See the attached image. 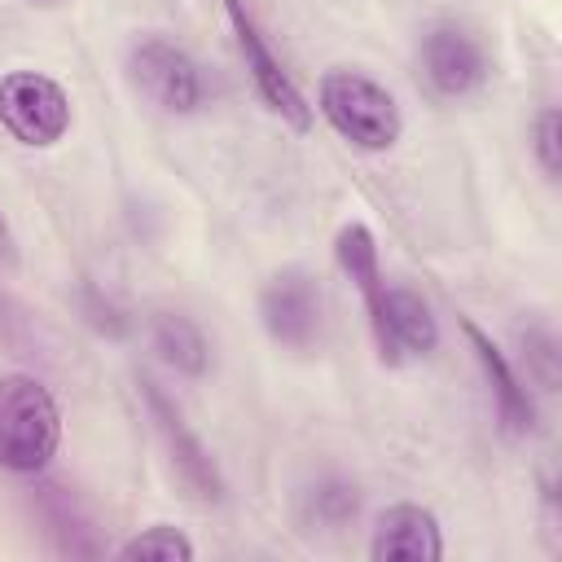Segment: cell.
Masks as SVG:
<instances>
[{
	"label": "cell",
	"instance_id": "cell-1",
	"mask_svg": "<svg viewBox=\"0 0 562 562\" xmlns=\"http://www.w3.org/2000/svg\"><path fill=\"white\" fill-rule=\"evenodd\" d=\"M316 110L321 119L356 149L364 154H386L404 136V114L400 101L364 70L334 66L316 83Z\"/></svg>",
	"mask_w": 562,
	"mask_h": 562
},
{
	"label": "cell",
	"instance_id": "cell-2",
	"mask_svg": "<svg viewBox=\"0 0 562 562\" xmlns=\"http://www.w3.org/2000/svg\"><path fill=\"white\" fill-rule=\"evenodd\" d=\"M61 448V408L31 373H0V470L40 474Z\"/></svg>",
	"mask_w": 562,
	"mask_h": 562
},
{
	"label": "cell",
	"instance_id": "cell-3",
	"mask_svg": "<svg viewBox=\"0 0 562 562\" xmlns=\"http://www.w3.org/2000/svg\"><path fill=\"white\" fill-rule=\"evenodd\" d=\"M136 391H140V404L162 439V452H167V465L180 483V492L198 505H220L224 501V474L215 465V457L206 452V443L193 435V426L184 422V413L176 408V400L154 382V378H136Z\"/></svg>",
	"mask_w": 562,
	"mask_h": 562
},
{
	"label": "cell",
	"instance_id": "cell-4",
	"mask_svg": "<svg viewBox=\"0 0 562 562\" xmlns=\"http://www.w3.org/2000/svg\"><path fill=\"white\" fill-rule=\"evenodd\" d=\"M0 127L26 149H53L70 132V92L44 70H9L0 79Z\"/></svg>",
	"mask_w": 562,
	"mask_h": 562
},
{
	"label": "cell",
	"instance_id": "cell-5",
	"mask_svg": "<svg viewBox=\"0 0 562 562\" xmlns=\"http://www.w3.org/2000/svg\"><path fill=\"white\" fill-rule=\"evenodd\" d=\"M127 79H132V88L149 105H158L167 114H193L206 101L202 66L180 44H171L167 35L132 40V48H127Z\"/></svg>",
	"mask_w": 562,
	"mask_h": 562
},
{
	"label": "cell",
	"instance_id": "cell-6",
	"mask_svg": "<svg viewBox=\"0 0 562 562\" xmlns=\"http://www.w3.org/2000/svg\"><path fill=\"white\" fill-rule=\"evenodd\" d=\"M259 325L285 351H312L325 325V299L316 272L303 263L277 268L259 290Z\"/></svg>",
	"mask_w": 562,
	"mask_h": 562
},
{
	"label": "cell",
	"instance_id": "cell-7",
	"mask_svg": "<svg viewBox=\"0 0 562 562\" xmlns=\"http://www.w3.org/2000/svg\"><path fill=\"white\" fill-rule=\"evenodd\" d=\"M224 13H228V26L237 35V48H241V61H246V75L259 92V101L294 132H307L312 127V105L307 97L299 92V83L290 79V70L281 66V57L272 53V44L263 40L255 13L246 9V0H224Z\"/></svg>",
	"mask_w": 562,
	"mask_h": 562
},
{
	"label": "cell",
	"instance_id": "cell-8",
	"mask_svg": "<svg viewBox=\"0 0 562 562\" xmlns=\"http://www.w3.org/2000/svg\"><path fill=\"white\" fill-rule=\"evenodd\" d=\"M422 70L439 97L461 101V97H474L492 79V57L465 22L443 18V22L426 26V35H422Z\"/></svg>",
	"mask_w": 562,
	"mask_h": 562
},
{
	"label": "cell",
	"instance_id": "cell-9",
	"mask_svg": "<svg viewBox=\"0 0 562 562\" xmlns=\"http://www.w3.org/2000/svg\"><path fill=\"white\" fill-rule=\"evenodd\" d=\"M369 329H373V347L382 364H408V360H426L439 347V321L430 312V303L408 290V285H386L382 299L369 307Z\"/></svg>",
	"mask_w": 562,
	"mask_h": 562
},
{
	"label": "cell",
	"instance_id": "cell-10",
	"mask_svg": "<svg viewBox=\"0 0 562 562\" xmlns=\"http://www.w3.org/2000/svg\"><path fill=\"white\" fill-rule=\"evenodd\" d=\"M31 514H35V527H40L48 553L75 558V562H88V558H101V553H105L88 505H83L66 483L40 479V483L31 487Z\"/></svg>",
	"mask_w": 562,
	"mask_h": 562
},
{
	"label": "cell",
	"instance_id": "cell-11",
	"mask_svg": "<svg viewBox=\"0 0 562 562\" xmlns=\"http://www.w3.org/2000/svg\"><path fill=\"white\" fill-rule=\"evenodd\" d=\"M461 334L479 360V373L492 391V404H496V422L509 439H527L536 430V400L527 391V378H518V369L509 364V356L492 342V334L483 325H474L470 316H461Z\"/></svg>",
	"mask_w": 562,
	"mask_h": 562
},
{
	"label": "cell",
	"instance_id": "cell-12",
	"mask_svg": "<svg viewBox=\"0 0 562 562\" xmlns=\"http://www.w3.org/2000/svg\"><path fill=\"white\" fill-rule=\"evenodd\" d=\"M369 558L373 562H439L443 558V527L426 505L395 501L373 522Z\"/></svg>",
	"mask_w": 562,
	"mask_h": 562
},
{
	"label": "cell",
	"instance_id": "cell-13",
	"mask_svg": "<svg viewBox=\"0 0 562 562\" xmlns=\"http://www.w3.org/2000/svg\"><path fill=\"white\" fill-rule=\"evenodd\" d=\"M149 347L180 378H202L211 369V342H206L202 325L189 321L184 312H154L149 316Z\"/></svg>",
	"mask_w": 562,
	"mask_h": 562
},
{
	"label": "cell",
	"instance_id": "cell-14",
	"mask_svg": "<svg viewBox=\"0 0 562 562\" xmlns=\"http://www.w3.org/2000/svg\"><path fill=\"white\" fill-rule=\"evenodd\" d=\"M360 487L347 474H321L299 492V522L307 531H342L360 514Z\"/></svg>",
	"mask_w": 562,
	"mask_h": 562
},
{
	"label": "cell",
	"instance_id": "cell-15",
	"mask_svg": "<svg viewBox=\"0 0 562 562\" xmlns=\"http://www.w3.org/2000/svg\"><path fill=\"white\" fill-rule=\"evenodd\" d=\"M334 259H338V268L347 272V281L360 290L364 312H369V307L382 299V290H386V277H382V263H378V237H373V228L360 224V220L342 224L338 237H334Z\"/></svg>",
	"mask_w": 562,
	"mask_h": 562
},
{
	"label": "cell",
	"instance_id": "cell-16",
	"mask_svg": "<svg viewBox=\"0 0 562 562\" xmlns=\"http://www.w3.org/2000/svg\"><path fill=\"white\" fill-rule=\"evenodd\" d=\"M518 351H522L527 378H536L540 391H558V382H562V351H558V334L540 316L518 325Z\"/></svg>",
	"mask_w": 562,
	"mask_h": 562
},
{
	"label": "cell",
	"instance_id": "cell-17",
	"mask_svg": "<svg viewBox=\"0 0 562 562\" xmlns=\"http://www.w3.org/2000/svg\"><path fill=\"white\" fill-rule=\"evenodd\" d=\"M193 553H198L193 540L171 522H154L114 549V558H123V562H189Z\"/></svg>",
	"mask_w": 562,
	"mask_h": 562
},
{
	"label": "cell",
	"instance_id": "cell-18",
	"mask_svg": "<svg viewBox=\"0 0 562 562\" xmlns=\"http://www.w3.org/2000/svg\"><path fill=\"white\" fill-rule=\"evenodd\" d=\"M0 347L9 356H40V325L13 290L0 285Z\"/></svg>",
	"mask_w": 562,
	"mask_h": 562
},
{
	"label": "cell",
	"instance_id": "cell-19",
	"mask_svg": "<svg viewBox=\"0 0 562 562\" xmlns=\"http://www.w3.org/2000/svg\"><path fill=\"white\" fill-rule=\"evenodd\" d=\"M75 307H79V316H83L97 334H105V338H127V329H132V316H127L114 299H105L92 281H79V290H75Z\"/></svg>",
	"mask_w": 562,
	"mask_h": 562
},
{
	"label": "cell",
	"instance_id": "cell-20",
	"mask_svg": "<svg viewBox=\"0 0 562 562\" xmlns=\"http://www.w3.org/2000/svg\"><path fill=\"white\" fill-rule=\"evenodd\" d=\"M531 154H536L544 180H558L562 176V114L553 105L540 110L536 123H531Z\"/></svg>",
	"mask_w": 562,
	"mask_h": 562
},
{
	"label": "cell",
	"instance_id": "cell-21",
	"mask_svg": "<svg viewBox=\"0 0 562 562\" xmlns=\"http://www.w3.org/2000/svg\"><path fill=\"white\" fill-rule=\"evenodd\" d=\"M13 263H18V237H13V224L0 211V268H13Z\"/></svg>",
	"mask_w": 562,
	"mask_h": 562
},
{
	"label": "cell",
	"instance_id": "cell-22",
	"mask_svg": "<svg viewBox=\"0 0 562 562\" xmlns=\"http://www.w3.org/2000/svg\"><path fill=\"white\" fill-rule=\"evenodd\" d=\"M35 4H53V0H35Z\"/></svg>",
	"mask_w": 562,
	"mask_h": 562
}]
</instances>
